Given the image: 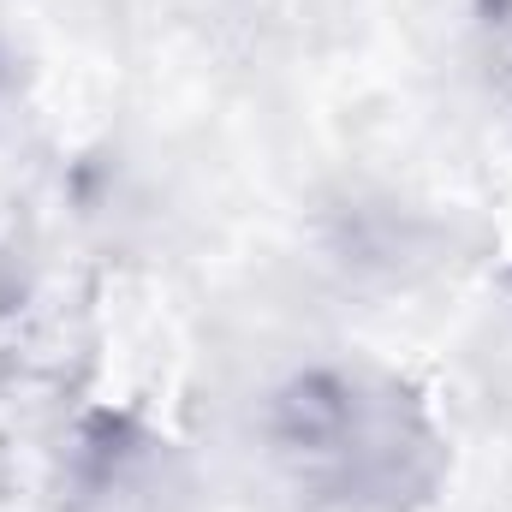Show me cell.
<instances>
[{
    "label": "cell",
    "mask_w": 512,
    "mask_h": 512,
    "mask_svg": "<svg viewBox=\"0 0 512 512\" xmlns=\"http://www.w3.org/2000/svg\"><path fill=\"white\" fill-rule=\"evenodd\" d=\"M262 447L328 512H411L447 477V435L423 393L376 364H298L262 399Z\"/></svg>",
    "instance_id": "cell-1"
},
{
    "label": "cell",
    "mask_w": 512,
    "mask_h": 512,
    "mask_svg": "<svg viewBox=\"0 0 512 512\" xmlns=\"http://www.w3.org/2000/svg\"><path fill=\"white\" fill-rule=\"evenodd\" d=\"M179 447L126 405H78L48 447L54 512H167Z\"/></svg>",
    "instance_id": "cell-2"
},
{
    "label": "cell",
    "mask_w": 512,
    "mask_h": 512,
    "mask_svg": "<svg viewBox=\"0 0 512 512\" xmlns=\"http://www.w3.org/2000/svg\"><path fill=\"white\" fill-rule=\"evenodd\" d=\"M471 36L495 84L512 90V0H471Z\"/></svg>",
    "instance_id": "cell-3"
},
{
    "label": "cell",
    "mask_w": 512,
    "mask_h": 512,
    "mask_svg": "<svg viewBox=\"0 0 512 512\" xmlns=\"http://www.w3.org/2000/svg\"><path fill=\"white\" fill-rule=\"evenodd\" d=\"M0 90H6V54H0Z\"/></svg>",
    "instance_id": "cell-4"
}]
</instances>
